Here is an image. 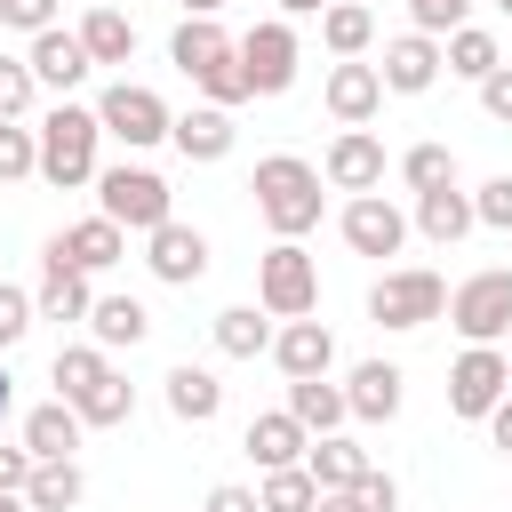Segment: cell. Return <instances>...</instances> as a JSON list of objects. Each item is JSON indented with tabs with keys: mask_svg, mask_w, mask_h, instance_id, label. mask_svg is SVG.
Returning <instances> with one entry per match:
<instances>
[{
	"mask_svg": "<svg viewBox=\"0 0 512 512\" xmlns=\"http://www.w3.org/2000/svg\"><path fill=\"white\" fill-rule=\"evenodd\" d=\"M416 232H424V240H440V248H456V240L472 232V192H456V184L416 192Z\"/></svg>",
	"mask_w": 512,
	"mask_h": 512,
	"instance_id": "obj_25",
	"label": "cell"
},
{
	"mask_svg": "<svg viewBox=\"0 0 512 512\" xmlns=\"http://www.w3.org/2000/svg\"><path fill=\"white\" fill-rule=\"evenodd\" d=\"M24 480H32V448H8V440H0V488L24 496Z\"/></svg>",
	"mask_w": 512,
	"mask_h": 512,
	"instance_id": "obj_45",
	"label": "cell"
},
{
	"mask_svg": "<svg viewBox=\"0 0 512 512\" xmlns=\"http://www.w3.org/2000/svg\"><path fill=\"white\" fill-rule=\"evenodd\" d=\"M440 64H448V72H464V80H488L504 56H496V32H480V24H456V32H448V48H440Z\"/></svg>",
	"mask_w": 512,
	"mask_h": 512,
	"instance_id": "obj_34",
	"label": "cell"
},
{
	"mask_svg": "<svg viewBox=\"0 0 512 512\" xmlns=\"http://www.w3.org/2000/svg\"><path fill=\"white\" fill-rule=\"evenodd\" d=\"M80 496H88V480H80L72 456H40L32 480H24V504H32V512H72Z\"/></svg>",
	"mask_w": 512,
	"mask_h": 512,
	"instance_id": "obj_28",
	"label": "cell"
},
{
	"mask_svg": "<svg viewBox=\"0 0 512 512\" xmlns=\"http://www.w3.org/2000/svg\"><path fill=\"white\" fill-rule=\"evenodd\" d=\"M8 408H16V376L0 368V424H8Z\"/></svg>",
	"mask_w": 512,
	"mask_h": 512,
	"instance_id": "obj_49",
	"label": "cell"
},
{
	"mask_svg": "<svg viewBox=\"0 0 512 512\" xmlns=\"http://www.w3.org/2000/svg\"><path fill=\"white\" fill-rule=\"evenodd\" d=\"M24 64H32V80H40V88H56V96H64V88H80V80L96 72V64H88V48H80V32H56V24H48V32H32V56H24Z\"/></svg>",
	"mask_w": 512,
	"mask_h": 512,
	"instance_id": "obj_17",
	"label": "cell"
},
{
	"mask_svg": "<svg viewBox=\"0 0 512 512\" xmlns=\"http://www.w3.org/2000/svg\"><path fill=\"white\" fill-rule=\"evenodd\" d=\"M480 112H488L496 128H512V64H496V72L480 80Z\"/></svg>",
	"mask_w": 512,
	"mask_h": 512,
	"instance_id": "obj_42",
	"label": "cell"
},
{
	"mask_svg": "<svg viewBox=\"0 0 512 512\" xmlns=\"http://www.w3.org/2000/svg\"><path fill=\"white\" fill-rule=\"evenodd\" d=\"M352 488H360V504H368V512H392V504H400V488H392V472H376V464H368V472H360Z\"/></svg>",
	"mask_w": 512,
	"mask_h": 512,
	"instance_id": "obj_44",
	"label": "cell"
},
{
	"mask_svg": "<svg viewBox=\"0 0 512 512\" xmlns=\"http://www.w3.org/2000/svg\"><path fill=\"white\" fill-rule=\"evenodd\" d=\"M88 304H96L88 272L48 248V256H40V296H32V312H40V320H88Z\"/></svg>",
	"mask_w": 512,
	"mask_h": 512,
	"instance_id": "obj_15",
	"label": "cell"
},
{
	"mask_svg": "<svg viewBox=\"0 0 512 512\" xmlns=\"http://www.w3.org/2000/svg\"><path fill=\"white\" fill-rule=\"evenodd\" d=\"M88 8H96V0H88Z\"/></svg>",
	"mask_w": 512,
	"mask_h": 512,
	"instance_id": "obj_56",
	"label": "cell"
},
{
	"mask_svg": "<svg viewBox=\"0 0 512 512\" xmlns=\"http://www.w3.org/2000/svg\"><path fill=\"white\" fill-rule=\"evenodd\" d=\"M400 176H408V192H440V184H456V152L448 144H408Z\"/></svg>",
	"mask_w": 512,
	"mask_h": 512,
	"instance_id": "obj_36",
	"label": "cell"
},
{
	"mask_svg": "<svg viewBox=\"0 0 512 512\" xmlns=\"http://www.w3.org/2000/svg\"><path fill=\"white\" fill-rule=\"evenodd\" d=\"M32 88H40L32 64H24V56H0V120H24V112H32Z\"/></svg>",
	"mask_w": 512,
	"mask_h": 512,
	"instance_id": "obj_38",
	"label": "cell"
},
{
	"mask_svg": "<svg viewBox=\"0 0 512 512\" xmlns=\"http://www.w3.org/2000/svg\"><path fill=\"white\" fill-rule=\"evenodd\" d=\"M320 176H328L336 192H376V184H384V144H376L368 128H344V136L328 144Z\"/></svg>",
	"mask_w": 512,
	"mask_h": 512,
	"instance_id": "obj_14",
	"label": "cell"
},
{
	"mask_svg": "<svg viewBox=\"0 0 512 512\" xmlns=\"http://www.w3.org/2000/svg\"><path fill=\"white\" fill-rule=\"evenodd\" d=\"M360 8H368V0H360Z\"/></svg>",
	"mask_w": 512,
	"mask_h": 512,
	"instance_id": "obj_55",
	"label": "cell"
},
{
	"mask_svg": "<svg viewBox=\"0 0 512 512\" xmlns=\"http://www.w3.org/2000/svg\"><path fill=\"white\" fill-rule=\"evenodd\" d=\"M144 264H152V280H168V288H192L200 272H208V240L192 232V224H152L144 232Z\"/></svg>",
	"mask_w": 512,
	"mask_h": 512,
	"instance_id": "obj_12",
	"label": "cell"
},
{
	"mask_svg": "<svg viewBox=\"0 0 512 512\" xmlns=\"http://www.w3.org/2000/svg\"><path fill=\"white\" fill-rule=\"evenodd\" d=\"M32 320H40V312H32V296H24V288H8V280H0V352H8V344H16V336H24V328H32Z\"/></svg>",
	"mask_w": 512,
	"mask_h": 512,
	"instance_id": "obj_40",
	"label": "cell"
},
{
	"mask_svg": "<svg viewBox=\"0 0 512 512\" xmlns=\"http://www.w3.org/2000/svg\"><path fill=\"white\" fill-rule=\"evenodd\" d=\"M448 328L464 344H496L512 336V272H472L448 288Z\"/></svg>",
	"mask_w": 512,
	"mask_h": 512,
	"instance_id": "obj_5",
	"label": "cell"
},
{
	"mask_svg": "<svg viewBox=\"0 0 512 512\" xmlns=\"http://www.w3.org/2000/svg\"><path fill=\"white\" fill-rule=\"evenodd\" d=\"M168 64L208 96V104H248V72H240V48H232V32L216 24V16H184L176 24V40H168Z\"/></svg>",
	"mask_w": 512,
	"mask_h": 512,
	"instance_id": "obj_1",
	"label": "cell"
},
{
	"mask_svg": "<svg viewBox=\"0 0 512 512\" xmlns=\"http://www.w3.org/2000/svg\"><path fill=\"white\" fill-rule=\"evenodd\" d=\"M72 416H80V424H128V416H136V384H128L120 368H104V376L72 400Z\"/></svg>",
	"mask_w": 512,
	"mask_h": 512,
	"instance_id": "obj_32",
	"label": "cell"
},
{
	"mask_svg": "<svg viewBox=\"0 0 512 512\" xmlns=\"http://www.w3.org/2000/svg\"><path fill=\"white\" fill-rule=\"evenodd\" d=\"M232 136H240V128H232V112H224V104H192V112H176V120H168V144H176L184 160H224V152H232Z\"/></svg>",
	"mask_w": 512,
	"mask_h": 512,
	"instance_id": "obj_18",
	"label": "cell"
},
{
	"mask_svg": "<svg viewBox=\"0 0 512 512\" xmlns=\"http://www.w3.org/2000/svg\"><path fill=\"white\" fill-rule=\"evenodd\" d=\"M496 8H504V16H512V0H496Z\"/></svg>",
	"mask_w": 512,
	"mask_h": 512,
	"instance_id": "obj_54",
	"label": "cell"
},
{
	"mask_svg": "<svg viewBox=\"0 0 512 512\" xmlns=\"http://www.w3.org/2000/svg\"><path fill=\"white\" fill-rule=\"evenodd\" d=\"M160 384H168V416H176V424H216V416H224V384H216L208 368L184 360V368H168Z\"/></svg>",
	"mask_w": 512,
	"mask_h": 512,
	"instance_id": "obj_23",
	"label": "cell"
},
{
	"mask_svg": "<svg viewBox=\"0 0 512 512\" xmlns=\"http://www.w3.org/2000/svg\"><path fill=\"white\" fill-rule=\"evenodd\" d=\"M88 336H96L104 352H112V344H144V336H152V312H144L136 296H96V304H88Z\"/></svg>",
	"mask_w": 512,
	"mask_h": 512,
	"instance_id": "obj_29",
	"label": "cell"
},
{
	"mask_svg": "<svg viewBox=\"0 0 512 512\" xmlns=\"http://www.w3.org/2000/svg\"><path fill=\"white\" fill-rule=\"evenodd\" d=\"M312 512H368V504H360V488H320Z\"/></svg>",
	"mask_w": 512,
	"mask_h": 512,
	"instance_id": "obj_48",
	"label": "cell"
},
{
	"mask_svg": "<svg viewBox=\"0 0 512 512\" xmlns=\"http://www.w3.org/2000/svg\"><path fill=\"white\" fill-rule=\"evenodd\" d=\"M400 384H408V376H400L392 360H360L352 384H344V408H352L360 424H392V416H400Z\"/></svg>",
	"mask_w": 512,
	"mask_h": 512,
	"instance_id": "obj_20",
	"label": "cell"
},
{
	"mask_svg": "<svg viewBox=\"0 0 512 512\" xmlns=\"http://www.w3.org/2000/svg\"><path fill=\"white\" fill-rule=\"evenodd\" d=\"M208 512H264V504H256V488H232L224 480V488H208Z\"/></svg>",
	"mask_w": 512,
	"mask_h": 512,
	"instance_id": "obj_46",
	"label": "cell"
},
{
	"mask_svg": "<svg viewBox=\"0 0 512 512\" xmlns=\"http://www.w3.org/2000/svg\"><path fill=\"white\" fill-rule=\"evenodd\" d=\"M480 424H488V440H496V448H504V456H512V392H504V400H496V408H488V416H480Z\"/></svg>",
	"mask_w": 512,
	"mask_h": 512,
	"instance_id": "obj_47",
	"label": "cell"
},
{
	"mask_svg": "<svg viewBox=\"0 0 512 512\" xmlns=\"http://www.w3.org/2000/svg\"><path fill=\"white\" fill-rule=\"evenodd\" d=\"M0 16H8L16 32H48V24H56V0H0Z\"/></svg>",
	"mask_w": 512,
	"mask_h": 512,
	"instance_id": "obj_43",
	"label": "cell"
},
{
	"mask_svg": "<svg viewBox=\"0 0 512 512\" xmlns=\"http://www.w3.org/2000/svg\"><path fill=\"white\" fill-rule=\"evenodd\" d=\"M288 416H296L304 432H336L352 408H344V384H328V376H288Z\"/></svg>",
	"mask_w": 512,
	"mask_h": 512,
	"instance_id": "obj_26",
	"label": "cell"
},
{
	"mask_svg": "<svg viewBox=\"0 0 512 512\" xmlns=\"http://www.w3.org/2000/svg\"><path fill=\"white\" fill-rule=\"evenodd\" d=\"M48 248H56V256H72L80 272H112V264L128 256V232H120L112 216H80V224H72V232H56Z\"/></svg>",
	"mask_w": 512,
	"mask_h": 512,
	"instance_id": "obj_19",
	"label": "cell"
},
{
	"mask_svg": "<svg viewBox=\"0 0 512 512\" xmlns=\"http://www.w3.org/2000/svg\"><path fill=\"white\" fill-rule=\"evenodd\" d=\"M16 176H40V136L0 120V184H16Z\"/></svg>",
	"mask_w": 512,
	"mask_h": 512,
	"instance_id": "obj_37",
	"label": "cell"
},
{
	"mask_svg": "<svg viewBox=\"0 0 512 512\" xmlns=\"http://www.w3.org/2000/svg\"><path fill=\"white\" fill-rule=\"evenodd\" d=\"M272 360H280V376H328V360H336V336H328V320L296 312L288 328H272Z\"/></svg>",
	"mask_w": 512,
	"mask_h": 512,
	"instance_id": "obj_16",
	"label": "cell"
},
{
	"mask_svg": "<svg viewBox=\"0 0 512 512\" xmlns=\"http://www.w3.org/2000/svg\"><path fill=\"white\" fill-rule=\"evenodd\" d=\"M448 312V280L440 272H384L376 288H368V320L376 328H424V320H440Z\"/></svg>",
	"mask_w": 512,
	"mask_h": 512,
	"instance_id": "obj_7",
	"label": "cell"
},
{
	"mask_svg": "<svg viewBox=\"0 0 512 512\" xmlns=\"http://www.w3.org/2000/svg\"><path fill=\"white\" fill-rule=\"evenodd\" d=\"M472 224H488V232H512V176H488V184L472 192Z\"/></svg>",
	"mask_w": 512,
	"mask_h": 512,
	"instance_id": "obj_39",
	"label": "cell"
},
{
	"mask_svg": "<svg viewBox=\"0 0 512 512\" xmlns=\"http://www.w3.org/2000/svg\"><path fill=\"white\" fill-rule=\"evenodd\" d=\"M504 392H512L504 352H496V344H464V360L448 368V408H456V416H488Z\"/></svg>",
	"mask_w": 512,
	"mask_h": 512,
	"instance_id": "obj_10",
	"label": "cell"
},
{
	"mask_svg": "<svg viewBox=\"0 0 512 512\" xmlns=\"http://www.w3.org/2000/svg\"><path fill=\"white\" fill-rule=\"evenodd\" d=\"M32 136H40V176H48L56 192L96 184V136H104V128H96V112H88V104H56Z\"/></svg>",
	"mask_w": 512,
	"mask_h": 512,
	"instance_id": "obj_3",
	"label": "cell"
},
{
	"mask_svg": "<svg viewBox=\"0 0 512 512\" xmlns=\"http://www.w3.org/2000/svg\"><path fill=\"white\" fill-rule=\"evenodd\" d=\"M464 8H472V0H408L416 32H432V40H440V32H456V24H464Z\"/></svg>",
	"mask_w": 512,
	"mask_h": 512,
	"instance_id": "obj_41",
	"label": "cell"
},
{
	"mask_svg": "<svg viewBox=\"0 0 512 512\" xmlns=\"http://www.w3.org/2000/svg\"><path fill=\"white\" fill-rule=\"evenodd\" d=\"M400 240H408V216L384 192H352L344 200V248L352 256H400Z\"/></svg>",
	"mask_w": 512,
	"mask_h": 512,
	"instance_id": "obj_11",
	"label": "cell"
},
{
	"mask_svg": "<svg viewBox=\"0 0 512 512\" xmlns=\"http://www.w3.org/2000/svg\"><path fill=\"white\" fill-rule=\"evenodd\" d=\"M0 512H32V504H24V496H8V488H0Z\"/></svg>",
	"mask_w": 512,
	"mask_h": 512,
	"instance_id": "obj_52",
	"label": "cell"
},
{
	"mask_svg": "<svg viewBox=\"0 0 512 512\" xmlns=\"http://www.w3.org/2000/svg\"><path fill=\"white\" fill-rule=\"evenodd\" d=\"M256 216L280 232V240H304L312 224H320V168L312 160H296V152H272V160H256Z\"/></svg>",
	"mask_w": 512,
	"mask_h": 512,
	"instance_id": "obj_2",
	"label": "cell"
},
{
	"mask_svg": "<svg viewBox=\"0 0 512 512\" xmlns=\"http://www.w3.org/2000/svg\"><path fill=\"white\" fill-rule=\"evenodd\" d=\"M280 8H288V16H320L328 0H280Z\"/></svg>",
	"mask_w": 512,
	"mask_h": 512,
	"instance_id": "obj_50",
	"label": "cell"
},
{
	"mask_svg": "<svg viewBox=\"0 0 512 512\" xmlns=\"http://www.w3.org/2000/svg\"><path fill=\"white\" fill-rule=\"evenodd\" d=\"M256 504H264V512H312V504H320V480H312L304 464H280V472H264Z\"/></svg>",
	"mask_w": 512,
	"mask_h": 512,
	"instance_id": "obj_35",
	"label": "cell"
},
{
	"mask_svg": "<svg viewBox=\"0 0 512 512\" xmlns=\"http://www.w3.org/2000/svg\"><path fill=\"white\" fill-rule=\"evenodd\" d=\"M80 432H88V424L72 416V400H40V408L24 416V448H32V464H40V456H72Z\"/></svg>",
	"mask_w": 512,
	"mask_h": 512,
	"instance_id": "obj_27",
	"label": "cell"
},
{
	"mask_svg": "<svg viewBox=\"0 0 512 512\" xmlns=\"http://www.w3.org/2000/svg\"><path fill=\"white\" fill-rule=\"evenodd\" d=\"M232 48H240V72H248V96H280V88L296 80V32H288L280 16L248 24Z\"/></svg>",
	"mask_w": 512,
	"mask_h": 512,
	"instance_id": "obj_9",
	"label": "cell"
},
{
	"mask_svg": "<svg viewBox=\"0 0 512 512\" xmlns=\"http://www.w3.org/2000/svg\"><path fill=\"white\" fill-rule=\"evenodd\" d=\"M216 8H224V0H184V16H216Z\"/></svg>",
	"mask_w": 512,
	"mask_h": 512,
	"instance_id": "obj_51",
	"label": "cell"
},
{
	"mask_svg": "<svg viewBox=\"0 0 512 512\" xmlns=\"http://www.w3.org/2000/svg\"><path fill=\"white\" fill-rule=\"evenodd\" d=\"M168 120H176V112H168L152 88H136V80H112V88L96 96V128H104V136H120L128 152L160 144V136H168Z\"/></svg>",
	"mask_w": 512,
	"mask_h": 512,
	"instance_id": "obj_8",
	"label": "cell"
},
{
	"mask_svg": "<svg viewBox=\"0 0 512 512\" xmlns=\"http://www.w3.org/2000/svg\"><path fill=\"white\" fill-rule=\"evenodd\" d=\"M96 192H104V208L96 216H112L120 232H152V224H168L176 208H168V176H152V168H104L96 176Z\"/></svg>",
	"mask_w": 512,
	"mask_h": 512,
	"instance_id": "obj_6",
	"label": "cell"
},
{
	"mask_svg": "<svg viewBox=\"0 0 512 512\" xmlns=\"http://www.w3.org/2000/svg\"><path fill=\"white\" fill-rule=\"evenodd\" d=\"M504 376H512V352H504Z\"/></svg>",
	"mask_w": 512,
	"mask_h": 512,
	"instance_id": "obj_53",
	"label": "cell"
},
{
	"mask_svg": "<svg viewBox=\"0 0 512 512\" xmlns=\"http://www.w3.org/2000/svg\"><path fill=\"white\" fill-rule=\"evenodd\" d=\"M376 104H384V80H376V64H336L328 72V112L344 120V128H360V120H376Z\"/></svg>",
	"mask_w": 512,
	"mask_h": 512,
	"instance_id": "obj_22",
	"label": "cell"
},
{
	"mask_svg": "<svg viewBox=\"0 0 512 512\" xmlns=\"http://www.w3.org/2000/svg\"><path fill=\"white\" fill-rule=\"evenodd\" d=\"M216 352H224V360H256V352H272V320H264V304H224V312H216Z\"/></svg>",
	"mask_w": 512,
	"mask_h": 512,
	"instance_id": "obj_30",
	"label": "cell"
},
{
	"mask_svg": "<svg viewBox=\"0 0 512 512\" xmlns=\"http://www.w3.org/2000/svg\"><path fill=\"white\" fill-rule=\"evenodd\" d=\"M304 472H312L320 488H352V480L368 472V448H360V440H336V432H312V448H304Z\"/></svg>",
	"mask_w": 512,
	"mask_h": 512,
	"instance_id": "obj_31",
	"label": "cell"
},
{
	"mask_svg": "<svg viewBox=\"0 0 512 512\" xmlns=\"http://www.w3.org/2000/svg\"><path fill=\"white\" fill-rule=\"evenodd\" d=\"M376 80H384L392 96H424V88L440 80V40H432V32H400V40H384Z\"/></svg>",
	"mask_w": 512,
	"mask_h": 512,
	"instance_id": "obj_13",
	"label": "cell"
},
{
	"mask_svg": "<svg viewBox=\"0 0 512 512\" xmlns=\"http://www.w3.org/2000/svg\"><path fill=\"white\" fill-rule=\"evenodd\" d=\"M320 40H328L336 56H360V48L376 40V16H368L360 0H328V8H320Z\"/></svg>",
	"mask_w": 512,
	"mask_h": 512,
	"instance_id": "obj_33",
	"label": "cell"
},
{
	"mask_svg": "<svg viewBox=\"0 0 512 512\" xmlns=\"http://www.w3.org/2000/svg\"><path fill=\"white\" fill-rule=\"evenodd\" d=\"M80 48H88V64H128V56H136V24H128L112 0H96V8L80 16Z\"/></svg>",
	"mask_w": 512,
	"mask_h": 512,
	"instance_id": "obj_24",
	"label": "cell"
},
{
	"mask_svg": "<svg viewBox=\"0 0 512 512\" xmlns=\"http://www.w3.org/2000/svg\"><path fill=\"white\" fill-rule=\"evenodd\" d=\"M264 472H280V464H304V448H312V432L288 416V408H272V416H248V440H240Z\"/></svg>",
	"mask_w": 512,
	"mask_h": 512,
	"instance_id": "obj_21",
	"label": "cell"
},
{
	"mask_svg": "<svg viewBox=\"0 0 512 512\" xmlns=\"http://www.w3.org/2000/svg\"><path fill=\"white\" fill-rule=\"evenodd\" d=\"M256 304H264L272 320L312 312V304H320V264H312L296 240H272V248L256 256Z\"/></svg>",
	"mask_w": 512,
	"mask_h": 512,
	"instance_id": "obj_4",
	"label": "cell"
}]
</instances>
